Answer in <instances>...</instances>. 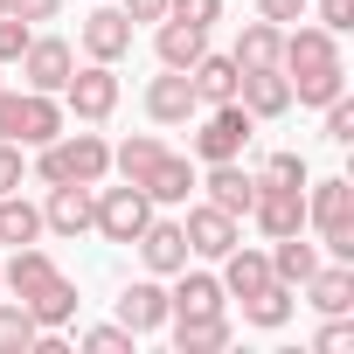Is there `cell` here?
Returning <instances> with one entry per match:
<instances>
[{
  "mask_svg": "<svg viewBox=\"0 0 354 354\" xmlns=\"http://www.w3.org/2000/svg\"><path fill=\"white\" fill-rule=\"evenodd\" d=\"M278 70L292 84V104H333L347 91V63H340V35L319 28V21H299L285 28V49H278Z\"/></svg>",
  "mask_w": 354,
  "mask_h": 354,
  "instance_id": "1",
  "label": "cell"
},
{
  "mask_svg": "<svg viewBox=\"0 0 354 354\" xmlns=\"http://www.w3.org/2000/svg\"><path fill=\"white\" fill-rule=\"evenodd\" d=\"M35 174L56 188V181H84L97 188L104 174H111V139L104 132H56L49 146H35Z\"/></svg>",
  "mask_w": 354,
  "mask_h": 354,
  "instance_id": "2",
  "label": "cell"
},
{
  "mask_svg": "<svg viewBox=\"0 0 354 354\" xmlns=\"http://www.w3.org/2000/svg\"><path fill=\"white\" fill-rule=\"evenodd\" d=\"M306 230L319 236L326 257H354V181L347 174L306 181Z\"/></svg>",
  "mask_w": 354,
  "mask_h": 354,
  "instance_id": "3",
  "label": "cell"
},
{
  "mask_svg": "<svg viewBox=\"0 0 354 354\" xmlns=\"http://www.w3.org/2000/svg\"><path fill=\"white\" fill-rule=\"evenodd\" d=\"M56 132H63V104L49 91H0V139H15L21 153H35Z\"/></svg>",
  "mask_w": 354,
  "mask_h": 354,
  "instance_id": "4",
  "label": "cell"
},
{
  "mask_svg": "<svg viewBox=\"0 0 354 354\" xmlns=\"http://www.w3.org/2000/svg\"><path fill=\"white\" fill-rule=\"evenodd\" d=\"M153 223V202L139 181H118V188H91V230L104 243H132L139 230Z\"/></svg>",
  "mask_w": 354,
  "mask_h": 354,
  "instance_id": "5",
  "label": "cell"
},
{
  "mask_svg": "<svg viewBox=\"0 0 354 354\" xmlns=\"http://www.w3.org/2000/svg\"><path fill=\"white\" fill-rule=\"evenodd\" d=\"M56 97H63V118L104 125V118L118 111V63H84V70H70V84H63Z\"/></svg>",
  "mask_w": 354,
  "mask_h": 354,
  "instance_id": "6",
  "label": "cell"
},
{
  "mask_svg": "<svg viewBox=\"0 0 354 354\" xmlns=\"http://www.w3.org/2000/svg\"><path fill=\"white\" fill-rule=\"evenodd\" d=\"M257 139V118L230 97V104H202V132H195V160L216 167V160H243V146Z\"/></svg>",
  "mask_w": 354,
  "mask_h": 354,
  "instance_id": "7",
  "label": "cell"
},
{
  "mask_svg": "<svg viewBox=\"0 0 354 354\" xmlns=\"http://www.w3.org/2000/svg\"><path fill=\"white\" fill-rule=\"evenodd\" d=\"M181 236H188V257H223V250H236L243 243V216H230V209H216V202H195L188 216H181Z\"/></svg>",
  "mask_w": 354,
  "mask_h": 354,
  "instance_id": "8",
  "label": "cell"
},
{
  "mask_svg": "<svg viewBox=\"0 0 354 354\" xmlns=\"http://www.w3.org/2000/svg\"><path fill=\"white\" fill-rule=\"evenodd\" d=\"M77 42H84L91 63H125V56H132V21H125L118 8H91V15L77 21Z\"/></svg>",
  "mask_w": 354,
  "mask_h": 354,
  "instance_id": "9",
  "label": "cell"
},
{
  "mask_svg": "<svg viewBox=\"0 0 354 354\" xmlns=\"http://www.w3.org/2000/svg\"><path fill=\"white\" fill-rule=\"evenodd\" d=\"M70 70H77V49L63 42V35H35L28 49H21V77H28V91H63L70 84Z\"/></svg>",
  "mask_w": 354,
  "mask_h": 354,
  "instance_id": "10",
  "label": "cell"
},
{
  "mask_svg": "<svg viewBox=\"0 0 354 354\" xmlns=\"http://www.w3.org/2000/svg\"><path fill=\"white\" fill-rule=\"evenodd\" d=\"M132 250H139V264H146L153 278H174V271L188 264V236H181V223H174V216H153V223L132 236Z\"/></svg>",
  "mask_w": 354,
  "mask_h": 354,
  "instance_id": "11",
  "label": "cell"
},
{
  "mask_svg": "<svg viewBox=\"0 0 354 354\" xmlns=\"http://www.w3.org/2000/svg\"><path fill=\"white\" fill-rule=\"evenodd\" d=\"M250 223H257L271 243H278V236H292V230H306V188H271V181H257Z\"/></svg>",
  "mask_w": 354,
  "mask_h": 354,
  "instance_id": "12",
  "label": "cell"
},
{
  "mask_svg": "<svg viewBox=\"0 0 354 354\" xmlns=\"http://www.w3.org/2000/svg\"><path fill=\"white\" fill-rule=\"evenodd\" d=\"M167 313H174V306H167V285H160L153 271L118 292V326H132L139 340H146V333H167Z\"/></svg>",
  "mask_w": 354,
  "mask_h": 354,
  "instance_id": "13",
  "label": "cell"
},
{
  "mask_svg": "<svg viewBox=\"0 0 354 354\" xmlns=\"http://www.w3.org/2000/svg\"><path fill=\"white\" fill-rule=\"evenodd\" d=\"M195 111H202V97H195L188 70H160V77L146 84V118H153V125H188Z\"/></svg>",
  "mask_w": 354,
  "mask_h": 354,
  "instance_id": "14",
  "label": "cell"
},
{
  "mask_svg": "<svg viewBox=\"0 0 354 354\" xmlns=\"http://www.w3.org/2000/svg\"><path fill=\"white\" fill-rule=\"evenodd\" d=\"M167 306H174L167 319H202V313H223V306H230V292H223V278H216V271H188V264H181V271H174Z\"/></svg>",
  "mask_w": 354,
  "mask_h": 354,
  "instance_id": "15",
  "label": "cell"
},
{
  "mask_svg": "<svg viewBox=\"0 0 354 354\" xmlns=\"http://www.w3.org/2000/svg\"><path fill=\"white\" fill-rule=\"evenodd\" d=\"M195 188H209V202H216V209L250 216V202H257V174H250L243 160H216L209 174H195Z\"/></svg>",
  "mask_w": 354,
  "mask_h": 354,
  "instance_id": "16",
  "label": "cell"
},
{
  "mask_svg": "<svg viewBox=\"0 0 354 354\" xmlns=\"http://www.w3.org/2000/svg\"><path fill=\"white\" fill-rule=\"evenodd\" d=\"M139 188H146V202H153V209L188 202V188H195V160H188V153H160V160L139 174Z\"/></svg>",
  "mask_w": 354,
  "mask_h": 354,
  "instance_id": "17",
  "label": "cell"
},
{
  "mask_svg": "<svg viewBox=\"0 0 354 354\" xmlns=\"http://www.w3.org/2000/svg\"><path fill=\"white\" fill-rule=\"evenodd\" d=\"M236 104H243L250 118H285V111H292L285 70H243V77H236Z\"/></svg>",
  "mask_w": 354,
  "mask_h": 354,
  "instance_id": "18",
  "label": "cell"
},
{
  "mask_svg": "<svg viewBox=\"0 0 354 354\" xmlns=\"http://www.w3.org/2000/svg\"><path fill=\"white\" fill-rule=\"evenodd\" d=\"M49 278H56V257H49L42 243H21V250H15L8 264H0V292H15L21 306H28V299H35V292H42Z\"/></svg>",
  "mask_w": 354,
  "mask_h": 354,
  "instance_id": "19",
  "label": "cell"
},
{
  "mask_svg": "<svg viewBox=\"0 0 354 354\" xmlns=\"http://www.w3.org/2000/svg\"><path fill=\"white\" fill-rule=\"evenodd\" d=\"M42 230H56V236H84V230H91V188H84V181H56L49 202H42Z\"/></svg>",
  "mask_w": 354,
  "mask_h": 354,
  "instance_id": "20",
  "label": "cell"
},
{
  "mask_svg": "<svg viewBox=\"0 0 354 354\" xmlns=\"http://www.w3.org/2000/svg\"><path fill=\"white\" fill-rule=\"evenodd\" d=\"M216 264H223L216 278H223V292H230V299H250V292H264V285H271V250L236 243V250H223Z\"/></svg>",
  "mask_w": 354,
  "mask_h": 354,
  "instance_id": "21",
  "label": "cell"
},
{
  "mask_svg": "<svg viewBox=\"0 0 354 354\" xmlns=\"http://www.w3.org/2000/svg\"><path fill=\"white\" fill-rule=\"evenodd\" d=\"M299 292H306V306H313V313H354V264H347V257H333V264H319Z\"/></svg>",
  "mask_w": 354,
  "mask_h": 354,
  "instance_id": "22",
  "label": "cell"
},
{
  "mask_svg": "<svg viewBox=\"0 0 354 354\" xmlns=\"http://www.w3.org/2000/svg\"><path fill=\"white\" fill-rule=\"evenodd\" d=\"M153 49H160V70H188L202 49H209V28H195V21H153Z\"/></svg>",
  "mask_w": 354,
  "mask_h": 354,
  "instance_id": "23",
  "label": "cell"
},
{
  "mask_svg": "<svg viewBox=\"0 0 354 354\" xmlns=\"http://www.w3.org/2000/svg\"><path fill=\"white\" fill-rule=\"evenodd\" d=\"M278 49H285V28L257 15V21L236 28V49L230 56H236V70H278Z\"/></svg>",
  "mask_w": 354,
  "mask_h": 354,
  "instance_id": "24",
  "label": "cell"
},
{
  "mask_svg": "<svg viewBox=\"0 0 354 354\" xmlns=\"http://www.w3.org/2000/svg\"><path fill=\"white\" fill-rule=\"evenodd\" d=\"M236 77H243L236 56H209V49H202V56L188 63V84H195L202 104H230V97H236Z\"/></svg>",
  "mask_w": 354,
  "mask_h": 354,
  "instance_id": "25",
  "label": "cell"
},
{
  "mask_svg": "<svg viewBox=\"0 0 354 354\" xmlns=\"http://www.w3.org/2000/svg\"><path fill=\"white\" fill-rule=\"evenodd\" d=\"M313 271H319V243H306V230H292V236H278V243H271V278H278V285H292V292H299Z\"/></svg>",
  "mask_w": 354,
  "mask_h": 354,
  "instance_id": "26",
  "label": "cell"
},
{
  "mask_svg": "<svg viewBox=\"0 0 354 354\" xmlns=\"http://www.w3.org/2000/svg\"><path fill=\"white\" fill-rule=\"evenodd\" d=\"M167 333H174V347H181V354H223V347H230V319H223V313L167 319Z\"/></svg>",
  "mask_w": 354,
  "mask_h": 354,
  "instance_id": "27",
  "label": "cell"
},
{
  "mask_svg": "<svg viewBox=\"0 0 354 354\" xmlns=\"http://www.w3.org/2000/svg\"><path fill=\"white\" fill-rule=\"evenodd\" d=\"M28 313H35V326H42V333H63V326L77 319V285L56 271V278H49L35 299H28Z\"/></svg>",
  "mask_w": 354,
  "mask_h": 354,
  "instance_id": "28",
  "label": "cell"
},
{
  "mask_svg": "<svg viewBox=\"0 0 354 354\" xmlns=\"http://www.w3.org/2000/svg\"><path fill=\"white\" fill-rule=\"evenodd\" d=\"M292 306H299V292L271 278L264 292H250V299H243V326H257V333H278V326L292 319Z\"/></svg>",
  "mask_w": 354,
  "mask_h": 354,
  "instance_id": "29",
  "label": "cell"
},
{
  "mask_svg": "<svg viewBox=\"0 0 354 354\" xmlns=\"http://www.w3.org/2000/svg\"><path fill=\"white\" fill-rule=\"evenodd\" d=\"M160 153H167V139H160V132H132V139H118V146H111V167H118V181H139V174H146Z\"/></svg>",
  "mask_w": 354,
  "mask_h": 354,
  "instance_id": "30",
  "label": "cell"
},
{
  "mask_svg": "<svg viewBox=\"0 0 354 354\" xmlns=\"http://www.w3.org/2000/svg\"><path fill=\"white\" fill-rule=\"evenodd\" d=\"M42 236V209L35 202H21V195H0V243H35Z\"/></svg>",
  "mask_w": 354,
  "mask_h": 354,
  "instance_id": "31",
  "label": "cell"
},
{
  "mask_svg": "<svg viewBox=\"0 0 354 354\" xmlns=\"http://www.w3.org/2000/svg\"><path fill=\"white\" fill-rule=\"evenodd\" d=\"M35 333H42V326H35V313H28L21 299H0V354H28Z\"/></svg>",
  "mask_w": 354,
  "mask_h": 354,
  "instance_id": "32",
  "label": "cell"
},
{
  "mask_svg": "<svg viewBox=\"0 0 354 354\" xmlns=\"http://www.w3.org/2000/svg\"><path fill=\"white\" fill-rule=\"evenodd\" d=\"M257 181H271V188H306L313 174H306V160H299V153H271V160L257 167Z\"/></svg>",
  "mask_w": 354,
  "mask_h": 354,
  "instance_id": "33",
  "label": "cell"
},
{
  "mask_svg": "<svg viewBox=\"0 0 354 354\" xmlns=\"http://www.w3.org/2000/svg\"><path fill=\"white\" fill-rule=\"evenodd\" d=\"M313 354H354V319L347 313H326V326L313 333Z\"/></svg>",
  "mask_w": 354,
  "mask_h": 354,
  "instance_id": "34",
  "label": "cell"
},
{
  "mask_svg": "<svg viewBox=\"0 0 354 354\" xmlns=\"http://www.w3.org/2000/svg\"><path fill=\"white\" fill-rule=\"evenodd\" d=\"M35 42V21H21V15H0V70L8 63H21V49Z\"/></svg>",
  "mask_w": 354,
  "mask_h": 354,
  "instance_id": "35",
  "label": "cell"
},
{
  "mask_svg": "<svg viewBox=\"0 0 354 354\" xmlns=\"http://www.w3.org/2000/svg\"><path fill=\"white\" fill-rule=\"evenodd\" d=\"M132 340H139V333L118 326V319H111V326H84V347H91V354H132Z\"/></svg>",
  "mask_w": 354,
  "mask_h": 354,
  "instance_id": "36",
  "label": "cell"
},
{
  "mask_svg": "<svg viewBox=\"0 0 354 354\" xmlns=\"http://www.w3.org/2000/svg\"><path fill=\"white\" fill-rule=\"evenodd\" d=\"M174 21H195V28H216L223 21V0H167Z\"/></svg>",
  "mask_w": 354,
  "mask_h": 354,
  "instance_id": "37",
  "label": "cell"
},
{
  "mask_svg": "<svg viewBox=\"0 0 354 354\" xmlns=\"http://www.w3.org/2000/svg\"><path fill=\"white\" fill-rule=\"evenodd\" d=\"M319 111H326V139H333V146H354V104H347V91H340L333 104H319Z\"/></svg>",
  "mask_w": 354,
  "mask_h": 354,
  "instance_id": "38",
  "label": "cell"
},
{
  "mask_svg": "<svg viewBox=\"0 0 354 354\" xmlns=\"http://www.w3.org/2000/svg\"><path fill=\"white\" fill-rule=\"evenodd\" d=\"M21 174H28L21 146H15V139H0V195H15V188H21Z\"/></svg>",
  "mask_w": 354,
  "mask_h": 354,
  "instance_id": "39",
  "label": "cell"
},
{
  "mask_svg": "<svg viewBox=\"0 0 354 354\" xmlns=\"http://www.w3.org/2000/svg\"><path fill=\"white\" fill-rule=\"evenodd\" d=\"M306 8H313V0H257V15H264V21H278V28L306 21Z\"/></svg>",
  "mask_w": 354,
  "mask_h": 354,
  "instance_id": "40",
  "label": "cell"
},
{
  "mask_svg": "<svg viewBox=\"0 0 354 354\" xmlns=\"http://www.w3.org/2000/svg\"><path fill=\"white\" fill-rule=\"evenodd\" d=\"M319 28L347 35V28H354V0H319Z\"/></svg>",
  "mask_w": 354,
  "mask_h": 354,
  "instance_id": "41",
  "label": "cell"
},
{
  "mask_svg": "<svg viewBox=\"0 0 354 354\" xmlns=\"http://www.w3.org/2000/svg\"><path fill=\"white\" fill-rule=\"evenodd\" d=\"M8 15H21V21H56L63 0H8Z\"/></svg>",
  "mask_w": 354,
  "mask_h": 354,
  "instance_id": "42",
  "label": "cell"
},
{
  "mask_svg": "<svg viewBox=\"0 0 354 354\" xmlns=\"http://www.w3.org/2000/svg\"><path fill=\"white\" fill-rule=\"evenodd\" d=\"M118 15L139 28V21H167V0H118Z\"/></svg>",
  "mask_w": 354,
  "mask_h": 354,
  "instance_id": "43",
  "label": "cell"
},
{
  "mask_svg": "<svg viewBox=\"0 0 354 354\" xmlns=\"http://www.w3.org/2000/svg\"><path fill=\"white\" fill-rule=\"evenodd\" d=\"M0 15H8V0H0Z\"/></svg>",
  "mask_w": 354,
  "mask_h": 354,
  "instance_id": "44",
  "label": "cell"
},
{
  "mask_svg": "<svg viewBox=\"0 0 354 354\" xmlns=\"http://www.w3.org/2000/svg\"><path fill=\"white\" fill-rule=\"evenodd\" d=\"M0 91H8V77H0Z\"/></svg>",
  "mask_w": 354,
  "mask_h": 354,
  "instance_id": "45",
  "label": "cell"
}]
</instances>
